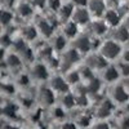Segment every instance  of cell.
I'll use <instances>...</instances> for the list:
<instances>
[{
    "instance_id": "obj_8",
    "label": "cell",
    "mask_w": 129,
    "mask_h": 129,
    "mask_svg": "<svg viewBox=\"0 0 129 129\" xmlns=\"http://www.w3.org/2000/svg\"><path fill=\"white\" fill-rule=\"evenodd\" d=\"M120 78L119 71H117L116 66L112 64H107V66L102 70V80H105L106 83H114Z\"/></svg>"
},
{
    "instance_id": "obj_29",
    "label": "cell",
    "mask_w": 129,
    "mask_h": 129,
    "mask_svg": "<svg viewBox=\"0 0 129 129\" xmlns=\"http://www.w3.org/2000/svg\"><path fill=\"white\" fill-rule=\"evenodd\" d=\"M121 59L124 63H129V48H125L124 50H121Z\"/></svg>"
},
{
    "instance_id": "obj_9",
    "label": "cell",
    "mask_w": 129,
    "mask_h": 129,
    "mask_svg": "<svg viewBox=\"0 0 129 129\" xmlns=\"http://www.w3.org/2000/svg\"><path fill=\"white\" fill-rule=\"evenodd\" d=\"M116 43H126L129 40V31L126 30V27L124 25H119L114 27V31H112V39Z\"/></svg>"
},
{
    "instance_id": "obj_1",
    "label": "cell",
    "mask_w": 129,
    "mask_h": 129,
    "mask_svg": "<svg viewBox=\"0 0 129 129\" xmlns=\"http://www.w3.org/2000/svg\"><path fill=\"white\" fill-rule=\"evenodd\" d=\"M121 47L119 43H116L111 39L103 41L101 44V49H100V53L101 56L106 59V61H111V59H116L117 57H120L121 54Z\"/></svg>"
},
{
    "instance_id": "obj_18",
    "label": "cell",
    "mask_w": 129,
    "mask_h": 129,
    "mask_svg": "<svg viewBox=\"0 0 129 129\" xmlns=\"http://www.w3.org/2000/svg\"><path fill=\"white\" fill-rule=\"evenodd\" d=\"M64 44H66V38L63 35H57V36H53L52 39V48H56V49H63Z\"/></svg>"
},
{
    "instance_id": "obj_19",
    "label": "cell",
    "mask_w": 129,
    "mask_h": 129,
    "mask_svg": "<svg viewBox=\"0 0 129 129\" xmlns=\"http://www.w3.org/2000/svg\"><path fill=\"white\" fill-rule=\"evenodd\" d=\"M7 64L9 67H12V69H17L21 66V57H18L17 54H9L7 58Z\"/></svg>"
},
{
    "instance_id": "obj_2",
    "label": "cell",
    "mask_w": 129,
    "mask_h": 129,
    "mask_svg": "<svg viewBox=\"0 0 129 129\" xmlns=\"http://www.w3.org/2000/svg\"><path fill=\"white\" fill-rule=\"evenodd\" d=\"M71 19H72V23H75L76 26L78 25H87L90 21V14L88 12V9H85L83 7H78L76 9L72 10Z\"/></svg>"
},
{
    "instance_id": "obj_34",
    "label": "cell",
    "mask_w": 129,
    "mask_h": 129,
    "mask_svg": "<svg viewBox=\"0 0 129 129\" xmlns=\"http://www.w3.org/2000/svg\"><path fill=\"white\" fill-rule=\"evenodd\" d=\"M128 4H129V0H128Z\"/></svg>"
},
{
    "instance_id": "obj_31",
    "label": "cell",
    "mask_w": 129,
    "mask_h": 129,
    "mask_svg": "<svg viewBox=\"0 0 129 129\" xmlns=\"http://www.w3.org/2000/svg\"><path fill=\"white\" fill-rule=\"evenodd\" d=\"M124 26H125V27H126V30L129 31V16H128V17L125 18V22H124Z\"/></svg>"
},
{
    "instance_id": "obj_25",
    "label": "cell",
    "mask_w": 129,
    "mask_h": 129,
    "mask_svg": "<svg viewBox=\"0 0 129 129\" xmlns=\"http://www.w3.org/2000/svg\"><path fill=\"white\" fill-rule=\"evenodd\" d=\"M12 19V14L7 10H0V25H8Z\"/></svg>"
},
{
    "instance_id": "obj_6",
    "label": "cell",
    "mask_w": 129,
    "mask_h": 129,
    "mask_svg": "<svg viewBox=\"0 0 129 129\" xmlns=\"http://www.w3.org/2000/svg\"><path fill=\"white\" fill-rule=\"evenodd\" d=\"M111 100L117 103H125L129 100V93L123 85H115L111 89Z\"/></svg>"
},
{
    "instance_id": "obj_26",
    "label": "cell",
    "mask_w": 129,
    "mask_h": 129,
    "mask_svg": "<svg viewBox=\"0 0 129 129\" xmlns=\"http://www.w3.org/2000/svg\"><path fill=\"white\" fill-rule=\"evenodd\" d=\"M74 103H75V97H74V95H71V94L64 93L63 101H62L63 107H66V109H70L71 106H74Z\"/></svg>"
},
{
    "instance_id": "obj_21",
    "label": "cell",
    "mask_w": 129,
    "mask_h": 129,
    "mask_svg": "<svg viewBox=\"0 0 129 129\" xmlns=\"http://www.w3.org/2000/svg\"><path fill=\"white\" fill-rule=\"evenodd\" d=\"M67 84H76L80 81V76H79V72L78 71H69L66 78H64Z\"/></svg>"
},
{
    "instance_id": "obj_7",
    "label": "cell",
    "mask_w": 129,
    "mask_h": 129,
    "mask_svg": "<svg viewBox=\"0 0 129 129\" xmlns=\"http://www.w3.org/2000/svg\"><path fill=\"white\" fill-rule=\"evenodd\" d=\"M74 49L78 50L80 53H87L89 52L92 48H90V36L88 35H80L79 38L75 39L74 41Z\"/></svg>"
},
{
    "instance_id": "obj_33",
    "label": "cell",
    "mask_w": 129,
    "mask_h": 129,
    "mask_svg": "<svg viewBox=\"0 0 129 129\" xmlns=\"http://www.w3.org/2000/svg\"><path fill=\"white\" fill-rule=\"evenodd\" d=\"M128 115H129V105H128Z\"/></svg>"
},
{
    "instance_id": "obj_32",
    "label": "cell",
    "mask_w": 129,
    "mask_h": 129,
    "mask_svg": "<svg viewBox=\"0 0 129 129\" xmlns=\"http://www.w3.org/2000/svg\"><path fill=\"white\" fill-rule=\"evenodd\" d=\"M4 57V49L3 48H0V59H2Z\"/></svg>"
},
{
    "instance_id": "obj_3",
    "label": "cell",
    "mask_w": 129,
    "mask_h": 129,
    "mask_svg": "<svg viewBox=\"0 0 129 129\" xmlns=\"http://www.w3.org/2000/svg\"><path fill=\"white\" fill-rule=\"evenodd\" d=\"M87 5H88L89 14H93V17L95 18L102 17L106 10L105 0H87Z\"/></svg>"
},
{
    "instance_id": "obj_17",
    "label": "cell",
    "mask_w": 129,
    "mask_h": 129,
    "mask_svg": "<svg viewBox=\"0 0 129 129\" xmlns=\"http://www.w3.org/2000/svg\"><path fill=\"white\" fill-rule=\"evenodd\" d=\"M59 10V18L62 19V21H67L70 17H71V14H72V10H74V5L71 7V5H61V8L58 9Z\"/></svg>"
},
{
    "instance_id": "obj_5",
    "label": "cell",
    "mask_w": 129,
    "mask_h": 129,
    "mask_svg": "<svg viewBox=\"0 0 129 129\" xmlns=\"http://www.w3.org/2000/svg\"><path fill=\"white\" fill-rule=\"evenodd\" d=\"M107 64H109L107 61L101 54H92L87 58V64L85 66L93 71V70H103Z\"/></svg>"
},
{
    "instance_id": "obj_24",
    "label": "cell",
    "mask_w": 129,
    "mask_h": 129,
    "mask_svg": "<svg viewBox=\"0 0 129 129\" xmlns=\"http://www.w3.org/2000/svg\"><path fill=\"white\" fill-rule=\"evenodd\" d=\"M117 67V71H119V75L120 76H124V78H129V63H120Z\"/></svg>"
},
{
    "instance_id": "obj_27",
    "label": "cell",
    "mask_w": 129,
    "mask_h": 129,
    "mask_svg": "<svg viewBox=\"0 0 129 129\" xmlns=\"http://www.w3.org/2000/svg\"><path fill=\"white\" fill-rule=\"evenodd\" d=\"M119 129H129V115L121 116L119 119Z\"/></svg>"
},
{
    "instance_id": "obj_20",
    "label": "cell",
    "mask_w": 129,
    "mask_h": 129,
    "mask_svg": "<svg viewBox=\"0 0 129 129\" xmlns=\"http://www.w3.org/2000/svg\"><path fill=\"white\" fill-rule=\"evenodd\" d=\"M22 34L25 36V39L27 40H34L38 36V30L36 27H32V26H26L22 31Z\"/></svg>"
},
{
    "instance_id": "obj_4",
    "label": "cell",
    "mask_w": 129,
    "mask_h": 129,
    "mask_svg": "<svg viewBox=\"0 0 129 129\" xmlns=\"http://www.w3.org/2000/svg\"><path fill=\"white\" fill-rule=\"evenodd\" d=\"M103 22L107 25V27H116L119 26L120 22H121V17L119 14L117 10H114V9H106L105 13H103Z\"/></svg>"
},
{
    "instance_id": "obj_15",
    "label": "cell",
    "mask_w": 129,
    "mask_h": 129,
    "mask_svg": "<svg viewBox=\"0 0 129 129\" xmlns=\"http://www.w3.org/2000/svg\"><path fill=\"white\" fill-rule=\"evenodd\" d=\"M36 30H39L44 36H50L52 32H53V25L50 22H48L47 19H40Z\"/></svg>"
},
{
    "instance_id": "obj_28",
    "label": "cell",
    "mask_w": 129,
    "mask_h": 129,
    "mask_svg": "<svg viewBox=\"0 0 129 129\" xmlns=\"http://www.w3.org/2000/svg\"><path fill=\"white\" fill-rule=\"evenodd\" d=\"M92 129H110V125L106 121H100V123H95L92 126Z\"/></svg>"
},
{
    "instance_id": "obj_13",
    "label": "cell",
    "mask_w": 129,
    "mask_h": 129,
    "mask_svg": "<svg viewBox=\"0 0 129 129\" xmlns=\"http://www.w3.org/2000/svg\"><path fill=\"white\" fill-rule=\"evenodd\" d=\"M38 98L39 101L44 105V106H50L53 103V98H54V95H53V92L50 88H41L39 90V94H38Z\"/></svg>"
},
{
    "instance_id": "obj_10",
    "label": "cell",
    "mask_w": 129,
    "mask_h": 129,
    "mask_svg": "<svg viewBox=\"0 0 129 129\" xmlns=\"http://www.w3.org/2000/svg\"><path fill=\"white\" fill-rule=\"evenodd\" d=\"M50 89L57 90L61 93H67L69 92V84L66 83L64 78L62 76H54L50 80Z\"/></svg>"
},
{
    "instance_id": "obj_22",
    "label": "cell",
    "mask_w": 129,
    "mask_h": 129,
    "mask_svg": "<svg viewBox=\"0 0 129 129\" xmlns=\"http://www.w3.org/2000/svg\"><path fill=\"white\" fill-rule=\"evenodd\" d=\"M100 87H101V81H100L98 79L93 78V79H90V80L88 81L87 90H88V92H93V93H95L97 90L100 89Z\"/></svg>"
},
{
    "instance_id": "obj_14",
    "label": "cell",
    "mask_w": 129,
    "mask_h": 129,
    "mask_svg": "<svg viewBox=\"0 0 129 129\" xmlns=\"http://www.w3.org/2000/svg\"><path fill=\"white\" fill-rule=\"evenodd\" d=\"M79 58H80V57H79V52L75 50V49L72 48V49H69V50L64 52V54H63V57H62V62H63L64 66L70 67L71 64H74L75 62H78ZM67 67H66V69H67Z\"/></svg>"
},
{
    "instance_id": "obj_16",
    "label": "cell",
    "mask_w": 129,
    "mask_h": 129,
    "mask_svg": "<svg viewBox=\"0 0 129 129\" xmlns=\"http://www.w3.org/2000/svg\"><path fill=\"white\" fill-rule=\"evenodd\" d=\"M78 34V26L72 23V22H69L67 25H64L63 27V36L64 38H75Z\"/></svg>"
},
{
    "instance_id": "obj_23",
    "label": "cell",
    "mask_w": 129,
    "mask_h": 129,
    "mask_svg": "<svg viewBox=\"0 0 129 129\" xmlns=\"http://www.w3.org/2000/svg\"><path fill=\"white\" fill-rule=\"evenodd\" d=\"M18 13L22 16V17H28L32 13V8L28 4H21L18 7Z\"/></svg>"
},
{
    "instance_id": "obj_11",
    "label": "cell",
    "mask_w": 129,
    "mask_h": 129,
    "mask_svg": "<svg viewBox=\"0 0 129 129\" xmlns=\"http://www.w3.org/2000/svg\"><path fill=\"white\" fill-rule=\"evenodd\" d=\"M107 31V25L103 22V19H95L90 23V32H92V36L94 38H100L102 36L105 32Z\"/></svg>"
},
{
    "instance_id": "obj_12",
    "label": "cell",
    "mask_w": 129,
    "mask_h": 129,
    "mask_svg": "<svg viewBox=\"0 0 129 129\" xmlns=\"http://www.w3.org/2000/svg\"><path fill=\"white\" fill-rule=\"evenodd\" d=\"M31 75L38 80H45L49 76V72H48L47 66H44V64H41V63H35L34 66H32Z\"/></svg>"
},
{
    "instance_id": "obj_30",
    "label": "cell",
    "mask_w": 129,
    "mask_h": 129,
    "mask_svg": "<svg viewBox=\"0 0 129 129\" xmlns=\"http://www.w3.org/2000/svg\"><path fill=\"white\" fill-rule=\"evenodd\" d=\"M123 87L125 88L126 92H129V78H125V80H124V83H123Z\"/></svg>"
}]
</instances>
